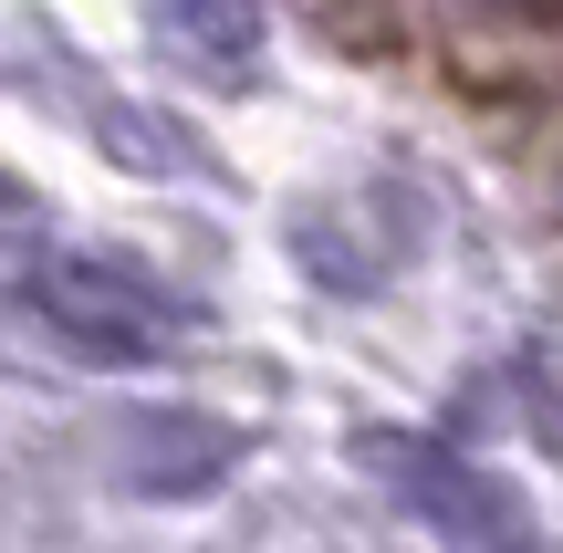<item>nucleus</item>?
<instances>
[{
  "mask_svg": "<svg viewBox=\"0 0 563 553\" xmlns=\"http://www.w3.org/2000/svg\"><path fill=\"white\" fill-rule=\"evenodd\" d=\"M376 471H407V491H418V512L439 522V533H460V543H511V501L490 491L481 471H460V460H439V450H376Z\"/></svg>",
  "mask_w": 563,
  "mask_h": 553,
  "instance_id": "3",
  "label": "nucleus"
},
{
  "mask_svg": "<svg viewBox=\"0 0 563 553\" xmlns=\"http://www.w3.org/2000/svg\"><path fill=\"white\" fill-rule=\"evenodd\" d=\"M21 313H32L63 355H84V366H157L188 334L178 292L146 283L136 262H104V251H53V262H32Z\"/></svg>",
  "mask_w": 563,
  "mask_h": 553,
  "instance_id": "1",
  "label": "nucleus"
},
{
  "mask_svg": "<svg viewBox=\"0 0 563 553\" xmlns=\"http://www.w3.org/2000/svg\"><path fill=\"white\" fill-rule=\"evenodd\" d=\"M32 220H42V199H32V188L11 178V167H0V241H21Z\"/></svg>",
  "mask_w": 563,
  "mask_h": 553,
  "instance_id": "5",
  "label": "nucleus"
},
{
  "mask_svg": "<svg viewBox=\"0 0 563 553\" xmlns=\"http://www.w3.org/2000/svg\"><path fill=\"white\" fill-rule=\"evenodd\" d=\"M157 32L178 42L188 63H220V74H241V63L262 53V0H157Z\"/></svg>",
  "mask_w": 563,
  "mask_h": 553,
  "instance_id": "4",
  "label": "nucleus"
},
{
  "mask_svg": "<svg viewBox=\"0 0 563 553\" xmlns=\"http://www.w3.org/2000/svg\"><path fill=\"white\" fill-rule=\"evenodd\" d=\"M230 460H241V429H220V418H199V408H146V418H125V429H115V471L136 480L146 501L209 491Z\"/></svg>",
  "mask_w": 563,
  "mask_h": 553,
  "instance_id": "2",
  "label": "nucleus"
}]
</instances>
